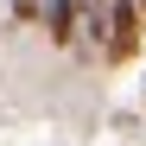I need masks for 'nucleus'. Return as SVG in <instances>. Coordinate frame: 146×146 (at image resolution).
I'll use <instances>...</instances> for the list:
<instances>
[{
  "mask_svg": "<svg viewBox=\"0 0 146 146\" xmlns=\"http://www.w3.org/2000/svg\"><path fill=\"white\" fill-rule=\"evenodd\" d=\"M83 7H108V0H83Z\"/></svg>",
  "mask_w": 146,
  "mask_h": 146,
  "instance_id": "obj_3",
  "label": "nucleus"
},
{
  "mask_svg": "<svg viewBox=\"0 0 146 146\" xmlns=\"http://www.w3.org/2000/svg\"><path fill=\"white\" fill-rule=\"evenodd\" d=\"M108 19H114V32H108V64H133L140 44H146V0H108Z\"/></svg>",
  "mask_w": 146,
  "mask_h": 146,
  "instance_id": "obj_1",
  "label": "nucleus"
},
{
  "mask_svg": "<svg viewBox=\"0 0 146 146\" xmlns=\"http://www.w3.org/2000/svg\"><path fill=\"white\" fill-rule=\"evenodd\" d=\"M76 7L83 0H44V32H51V44H76Z\"/></svg>",
  "mask_w": 146,
  "mask_h": 146,
  "instance_id": "obj_2",
  "label": "nucleus"
}]
</instances>
